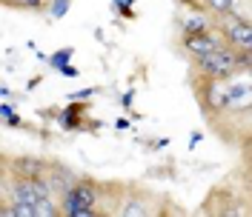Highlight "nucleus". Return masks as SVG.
Instances as JSON below:
<instances>
[{
  "mask_svg": "<svg viewBox=\"0 0 252 217\" xmlns=\"http://www.w3.org/2000/svg\"><path fill=\"white\" fill-rule=\"evenodd\" d=\"M206 86L198 89V97L204 103V111L206 114H247L250 111V80L247 75H235V78H223V80H204Z\"/></svg>",
  "mask_w": 252,
  "mask_h": 217,
  "instance_id": "obj_1",
  "label": "nucleus"
},
{
  "mask_svg": "<svg viewBox=\"0 0 252 217\" xmlns=\"http://www.w3.org/2000/svg\"><path fill=\"white\" fill-rule=\"evenodd\" d=\"M250 52H238L232 46H220L209 52L204 57H195V72L204 80H223L235 78V75H247L250 72Z\"/></svg>",
  "mask_w": 252,
  "mask_h": 217,
  "instance_id": "obj_2",
  "label": "nucleus"
},
{
  "mask_svg": "<svg viewBox=\"0 0 252 217\" xmlns=\"http://www.w3.org/2000/svg\"><path fill=\"white\" fill-rule=\"evenodd\" d=\"M97 200L100 189L89 180H75L69 189L61 191V215L63 217H92L97 215Z\"/></svg>",
  "mask_w": 252,
  "mask_h": 217,
  "instance_id": "obj_3",
  "label": "nucleus"
},
{
  "mask_svg": "<svg viewBox=\"0 0 252 217\" xmlns=\"http://www.w3.org/2000/svg\"><path fill=\"white\" fill-rule=\"evenodd\" d=\"M218 26H220V37H223L226 46L238 49V52H252V26L244 15H238V12L220 15Z\"/></svg>",
  "mask_w": 252,
  "mask_h": 217,
  "instance_id": "obj_4",
  "label": "nucleus"
},
{
  "mask_svg": "<svg viewBox=\"0 0 252 217\" xmlns=\"http://www.w3.org/2000/svg\"><path fill=\"white\" fill-rule=\"evenodd\" d=\"M220 46H226V43H223L220 31H215V29L184 34V49H187L192 57H204V54H209V52H215V49H220Z\"/></svg>",
  "mask_w": 252,
  "mask_h": 217,
  "instance_id": "obj_5",
  "label": "nucleus"
},
{
  "mask_svg": "<svg viewBox=\"0 0 252 217\" xmlns=\"http://www.w3.org/2000/svg\"><path fill=\"white\" fill-rule=\"evenodd\" d=\"M181 31L184 34H195V31H206V29H212V17L206 15V12H184L181 15Z\"/></svg>",
  "mask_w": 252,
  "mask_h": 217,
  "instance_id": "obj_6",
  "label": "nucleus"
},
{
  "mask_svg": "<svg viewBox=\"0 0 252 217\" xmlns=\"http://www.w3.org/2000/svg\"><path fill=\"white\" fill-rule=\"evenodd\" d=\"M12 169H15L17 177H40V174H46V163L34 160V157H17Z\"/></svg>",
  "mask_w": 252,
  "mask_h": 217,
  "instance_id": "obj_7",
  "label": "nucleus"
},
{
  "mask_svg": "<svg viewBox=\"0 0 252 217\" xmlns=\"http://www.w3.org/2000/svg\"><path fill=\"white\" fill-rule=\"evenodd\" d=\"M121 215L124 217H146V215H152V209L146 206V197H141V194H129L126 203L121 206Z\"/></svg>",
  "mask_w": 252,
  "mask_h": 217,
  "instance_id": "obj_8",
  "label": "nucleus"
},
{
  "mask_svg": "<svg viewBox=\"0 0 252 217\" xmlns=\"http://www.w3.org/2000/svg\"><path fill=\"white\" fill-rule=\"evenodd\" d=\"M209 12H215V15H229V12H235L238 9V0H201Z\"/></svg>",
  "mask_w": 252,
  "mask_h": 217,
  "instance_id": "obj_9",
  "label": "nucleus"
},
{
  "mask_svg": "<svg viewBox=\"0 0 252 217\" xmlns=\"http://www.w3.org/2000/svg\"><path fill=\"white\" fill-rule=\"evenodd\" d=\"M61 215V209L55 206V197H40L34 203V217H55Z\"/></svg>",
  "mask_w": 252,
  "mask_h": 217,
  "instance_id": "obj_10",
  "label": "nucleus"
},
{
  "mask_svg": "<svg viewBox=\"0 0 252 217\" xmlns=\"http://www.w3.org/2000/svg\"><path fill=\"white\" fill-rule=\"evenodd\" d=\"M80 108H83V106H66V108H63V114H61V126H63V129H78V126H80V120H78Z\"/></svg>",
  "mask_w": 252,
  "mask_h": 217,
  "instance_id": "obj_11",
  "label": "nucleus"
},
{
  "mask_svg": "<svg viewBox=\"0 0 252 217\" xmlns=\"http://www.w3.org/2000/svg\"><path fill=\"white\" fill-rule=\"evenodd\" d=\"M6 215H12V217H34V206H32V203L12 200V206L6 209Z\"/></svg>",
  "mask_w": 252,
  "mask_h": 217,
  "instance_id": "obj_12",
  "label": "nucleus"
},
{
  "mask_svg": "<svg viewBox=\"0 0 252 217\" xmlns=\"http://www.w3.org/2000/svg\"><path fill=\"white\" fill-rule=\"evenodd\" d=\"M72 60V49H61V52H55V54H49V66L52 69H61L63 63Z\"/></svg>",
  "mask_w": 252,
  "mask_h": 217,
  "instance_id": "obj_13",
  "label": "nucleus"
},
{
  "mask_svg": "<svg viewBox=\"0 0 252 217\" xmlns=\"http://www.w3.org/2000/svg\"><path fill=\"white\" fill-rule=\"evenodd\" d=\"M69 6H72V0H49V15L63 17L66 12H69Z\"/></svg>",
  "mask_w": 252,
  "mask_h": 217,
  "instance_id": "obj_14",
  "label": "nucleus"
},
{
  "mask_svg": "<svg viewBox=\"0 0 252 217\" xmlns=\"http://www.w3.org/2000/svg\"><path fill=\"white\" fill-rule=\"evenodd\" d=\"M9 6H15V9H43L46 0H9Z\"/></svg>",
  "mask_w": 252,
  "mask_h": 217,
  "instance_id": "obj_15",
  "label": "nucleus"
},
{
  "mask_svg": "<svg viewBox=\"0 0 252 217\" xmlns=\"http://www.w3.org/2000/svg\"><path fill=\"white\" fill-rule=\"evenodd\" d=\"M129 3H135V0H112V6H115L124 17H135L132 15V9H129Z\"/></svg>",
  "mask_w": 252,
  "mask_h": 217,
  "instance_id": "obj_16",
  "label": "nucleus"
},
{
  "mask_svg": "<svg viewBox=\"0 0 252 217\" xmlns=\"http://www.w3.org/2000/svg\"><path fill=\"white\" fill-rule=\"evenodd\" d=\"M58 72H61L63 78H78V69H75L72 63H63V66L58 69Z\"/></svg>",
  "mask_w": 252,
  "mask_h": 217,
  "instance_id": "obj_17",
  "label": "nucleus"
},
{
  "mask_svg": "<svg viewBox=\"0 0 252 217\" xmlns=\"http://www.w3.org/2000/svg\"><path fill=\"white\" fill-rule=\"evenodd\" d=\"M12 114H15V111H12V106H9V103H0V117H3V120H9Z\"/></svg>",
  "mask_w": 252,
  "mask_h": 217,
  "instance_id": "obj_18",
  "label": "nucleus"
},
{
  "mask_svg": "<svg viewBox=\"0 0 252 217\" xmlns=\"http://www.w3.org/2000/svg\"><path fill=\"white\" fill-rule=\"evenodd\" d=\"M94 92H97V89H83V92L72 94V97H75V100H80V97H89V94H94Z\"/></svg>",
  "mask_w": 252,
  "mask_h": 217,
  "instance_id": "obj_19",
  "label": "nucleus"
},
{
  "mask_svg": "<svg viewBox=\"0 0 252 217\" xmlns=\"http://www.w3.org/2000/svg\"><path fill=\"white\" fill-rule=\"evenodd\" d=\"M132 97H135V92H126L124 94V106H129V103H132Z\"/></svg>",
  "mask_w": 252,
  "mask_h": 217,
  "instance_id": "obj_20",
  "label": "nucleus"
},
{
  "mask_svg": "<svg viewBox=\"0 0 252 217\" xmlns=\"http://www.w3.org/2000/svg\"><path fill=\"white\" fill-rule=\"evenodd\" d=\"M6 123H9V126H20V117H17V114H12V117H9Z\"/></svg>",
  "mask_w": 252,
  "mask_h": 217,
  "instance_id": "obj_21",
  "label": "nucleus"
},
{
  "mask_svg": "<svg viewBox=\"0 0 252 217\" xmlns=\"http://www.w3.org/2000/svg\"><path fill=\"white\" fill-rule=\"evenodd\" d=\"M0 3H6V6H9V0H0Z\"/></svg>",
  "mask_w": 252,
  "mask_h": 217,
  "instance_id": "obj_22",
  "label": "nucleus"
}]
</instances>
